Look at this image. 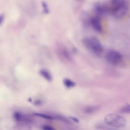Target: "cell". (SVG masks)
Wrapping results in <instances>:
<instances>
[{"mask_svg":"<svg viewBox=\"0 0 130 130\" xmlns=\"http://www.w3.org/2000/svg\"><path fill=\"white\" fill-rule=\"evenodd\" d=\"M4 19V15L3 14L0 15V24L3 22Z\"/></svg>","mask_w":130,"mask_h":130,"instance_id":"cell-15","label":"cell"},{"mask_svg":"<svg viewBox=\"0 0 130 130\" xmlns=\"http://www.w3.org/2000/svg\"><path fill=\"white\" fill-rule=\"evenodd\" d=\"M83 43L88 50L96 54H101L103 51L101 43L94 37L85 38L83 40Z\"/></svg>","mask_w":130,"mask_h":130,"instance_id":"cell-3","label":"cell"},{"mask_svg":"<svg viewBox=\"0 0 130 130\" xmlns=\"http://www.w3.org/2000/svg\"><path fill=\"white\" fill-rule=\"evenodd\" d=\"M40 74L47 80L50 81L52 80V76L51 74L47 71L42 70L40 71Z\"/></svg>","mask_w":130,"mask_h":130,"instance_id":"cell-8","label":"cell"},{"mask_svg":"<svg viewBox=\"0 0 130 130\" xmlns=\"http://www.w3.org/2000/svg\"><path fill=\"white\" fill-rule=\"evenodd\" d=\"M121 111L123 113H130V104H126L122 106L121 108Z\"/></svg>","mask_w":130,"mask_h":130,"instance_id":"cell-10","label":"cell"},{"mask_svg":"<svg viewBox=\"0 0 130 130\" xmlns=\"http://www.w3.org/2000/svg\"><path fill=\"white\" fill-rule=\"evenodd\" d=\"M78 1H81V0H78Z\"/></svg>","mask_w":130,"mask_h":130,"instance_id":"cell-16","label":"cell"},{"mask_svg":"<svg viewBox=\"0 0 130 130\" xmlns=\"http://www.w3.org/2000/svg\"><path fill=\"white\" fill-rule=\"evenodd\" d=\"M95 109H96V107H89L85 109V112L86 113H92L93 111H94Z\"/></svg>","mask_w":130,"mask_h":130,"instance_id":"cell-12","label":"cell"},{"mask_svg":"<svg viewBox=\"0 0 130 130\" xmlns=\"http://www.w3.org/2000/svg\"><path fill=\"white\" fill-rule=\"evenodd\" d=\"M42 8H43L44 12L46 14H48L49 12V10L48 6L47 4H46V3L44 1L42 2Z\"/></svg>","mask_w":130,"mask_h":130,"instance_id":"cell-11","label":"cell"},{"mask_svg":"<svg viewBox=\"0 0 130 130\" xmlns=\"http://www.w3.org/2000/svg\"><path fill=\"white\" fill-rule=\"evenodd\" d=\"M104 121L107 125L117 128L124 127L126 123V121L123 117L115 114L107 115Z\"/></svg>","mask_w":130,"mask_h":130,"instance_id":"cell-2","label":"cell"},{"mask_svg":"<svg viewBox=\"0 0 130 130\" xmlns=\"http://www.w3.org/2000/svg\"><path fill=\"white\" fill-rule=\"evenodd\" d=\"M109 14L115 18L119 19L124 16L128 10L126 0H110L108 4Z\"/></svg>","mask_w":130,"mask_h":130,"instance_id":"cell-1","label":"cell"},{"mask_svg":"<svg viewBox=\"0 0 130 130\" xmlns=\"http://www.w3.org/2000/svg\"><path fill=\"white\" fill-rule=\"evenodd\" d=\"M73 121L74 122H76L77 123H78L79 122V120L76 118V117H73V116H71L70 117Z\"/></svg>","mask_w":130,"mask_h":130,"instance_id":"cell-14","label":"cell"},{"mask_svg":"<svg viewBox=\"0 0 130 130\" xmlns=\"http://www.w3.org/2000/svg\"><path fill=\"white\" fill-rule=\"evenodd\" d=\"M105 57L108 62L115 64L119 63L121 60L122 55L117 51L110 50L107 53Z\"/></svg>","mask_w":130,"mask_h":130,"instance_id":"cell-4","label":"cell"},{"mask_svg":"<svg viewBox=\"0 0 130 130\" xmlns=\"http://www.w3.org/2000/svg\"><path fill=\"white\" fill-rule=\"evenodd\" d=\"M60 55L61 56L63 57L64 58L69 60L70 59V55L69 53V52H68L67 50H66V49H62L61 51H60Z\"/></svg>","mask_w":130,"mask_h":130,"instance_id":"cell-9","label":"cell"},{"mask_svg":"<svg viewBox=\"0 0 130 130\" xmlns=\"http://www.w3.org/2000/svg\"><path fill=\"white\" fill-rule=\"evenodd\" d=\"M44 129H49V130H51V129H53V128L52 127H51V126L50 125H44V127H43Z\"/></svg>","mask_w":130,"mask_h":130,"instance_id":"cell-13","label":"cell"},{"mask_svg":"<svg viewBox=\"0 0 130 130\" xmlns=\"http://www.w3.org/2000/svg\"><path fill=\"white\" fill-rule=\"evenodd\" d=\"M63 82L64 86L67 88H72L75 86L76 85L74 81L68 78H65L63 80Z\"/></svg>","mask_w":130,"mask_h":130,"instance_id":"cell-7","label":"cell"},{"mask_svg":"<svg viewBox=\"0 0 130 130\" xmlns=\"http://www.w3.org/2000/svg\"><path fill=\"white\" fill-rule=\"evenodd\" d=\"M90 24L92 28L97 32H101L102 31L103 27L101 21L98 16L92 17L90 19Z\"/></svg>","mask_w":130,"mask_h":130,"instance_id":"cell-6","label":"cell"},{"mask_svg":"<svg viewBox=\"0 0 130 130\" xmlns=\"http://www.w3.org/2000/svg\"><path fill=\"white\" fill-rule=\"evenodd\" d=\"M94 11L99 15H105L109 14V8L108 4L99 3L94 6Z\"/></svg>","mask_w":130,"mask_h":130,"instance_id":"cell-5","label":"cell"}]
</instances>
